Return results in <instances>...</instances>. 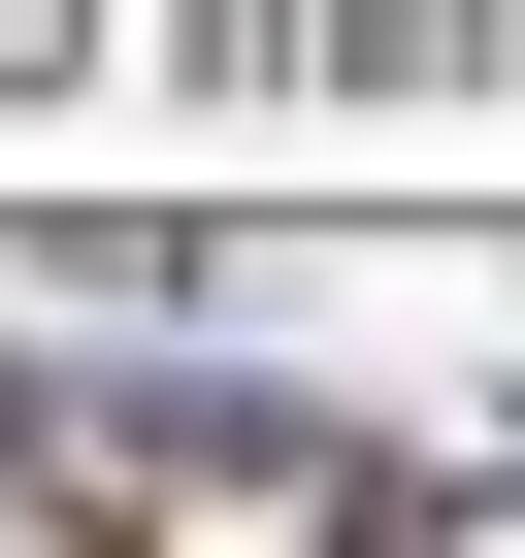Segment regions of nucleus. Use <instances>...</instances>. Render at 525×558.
<instances>
[{
    "mask_svg": "<svg viewBox=\"0 0 525 558\" xmlns=\"http://www.w3.org/2000/svg\"><path fill=\"white\" fill-rule=\"evenodd\" d=\"M197 99H329V132H427V99H525V0H164Z\"/></svg>",
    "mask_w": 525,
    "mask_h": 558,
    "instance_id": "f257e3e1",
    "label": "nucleus"
}]
</instances>
